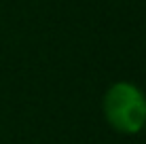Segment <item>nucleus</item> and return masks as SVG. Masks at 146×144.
I'll return each instance as SVG.
<instances>
[{
    "label": "nucleus",
    "mask_w": 146,
    "mask_h": 144,
    "mask_svg": "<svg viewBox=\"0 0 146 144\" xmlns=\"http://www.w3.org/2000/svg\"><path fill=\"white\" fill-rule=\"evenodd\" d=\"M104 112L114 129L133 133L146 123V98L131 83H117L104 98Z\"/></svg>",
    "instance_id": "nucleus-1"
}]
</instances>
